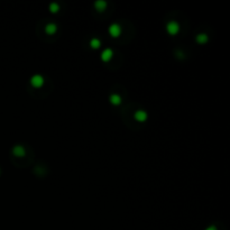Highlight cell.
Wrapping results in <instances>:
<instances>
[{"label":"cell","mask_w":230,"mask_h":230,"mask_svg":"<svg viewBox=\"0 0 230 230\" xmlns=\"http://www.w3.org/2000/svg\"><path fill=\"white\" fill-rule=\"evenodd\" d=\"M179 29H180L179 24L176 23V22H174V20H172V22H170V23L167 24V32L170 33L171 35H175L176 33L179 32Z\"/></svg>","instance_id":"cell-1"},{"label":"cell","mask_w":230,"mask_h":230,"mask_svg":"<svg viewBox=\"0 0 230 230\" xmlns=\"http://www.w3.org/2000/svg\"><path fill=\"white\" fill-rule=\"evenodd\" d=\"M30 82H32V84L34 85V87L39 88V87H42L43 83H44V78H43L42 75H39V74H36V75H34V76L32 78Z\"/></svg>","instance_id":"cell-2"},{"label":"cell","mask_w":230,"mask_h":230,"mask_svg":"<svg viewBox=\"0 0 230 230\" xmlns=\"http://www.w3.org/2000/svg\"><path fill=\"white\" fill-rule=\"evenodd\" d=\"M109 33L114 37H118L121 34V27H120L118 24H112L110 27H109Z\"/></svg>","instance_id":"cell-3"},{"label":"cell","mask_w":230,"mask_h":230,"mask_svg":"<svg viewBox=\"0 0 230 230\" xmlns=\"http://www.w3.org/2000/svg\"><path fill=\"white\" fill-rule=\"evenodd\" d=\"M13 152H14V155H16V156H24L25 155V148L23 146H20V145H17V146H15L13 148Z\"/></svg>","instance_id":"cell-4"},{"label":"cell","mask_w":230,"mask_h":230,"mask_svg":"<svg viewBox=\"0 0 230 230\" xmlns=\"http://www.w3.org/2000/svg\"><path fill=\"white\" fill-rule=\"evenodd\" d=\"M135 118H136V120H138V121H144V120H146V118H147V114L144 110H138L136 111V114H135Z\"/></svg>","instance_id":"cell-5"},{"label":"cell","mask_w":230,"mask_h":230,"mask_svg":"<svg viewBox=\"0 0 230 230\" xmlns=\"http://www.w3.org/2000/svg\"><path fill=\"white\" fill-rule=\"evenodd\" d=\"M111 56H112V51H111L110 48H106L105 51L102 52V54H101V57H102V60L103 61H109L111 59Z\"/></svg>","instance_id":"cell-6"},{"label":"cell","mask_w":230,"mask_h":230,"mask_svg":"<svg viewBox=\"0 0 230 230\" xmlns=\"http://www.w3.org/2000/svg\"><path fill=\"white\" fill-rule=\"evenodd\" d=\"M94 6H96V8H97L99 11H102V10L107 7V2L103 1V0H98V1H96Z\"/></svg>","instance_id":"cell-7"},{"label":"cell","mask_w":230,"mask_h":230,"mask_svg":"<svg viewBox=\"0 0 230 230\" xmlns=\"http://www.w3.org/2000/svg\"><path fill=\"white\" fill-rule=\"evenodd\" d=\"M56 32V25L55 24H48L46 26V33L47 34H54Z\"/></svg>","instance_id":"cell-8"},{"label":"cell","mask_w":230,"mask_h":230,"mask_svg":"<svg viewBox=\"0 0 230 230\" xmlns=\"http://www.w3.org/2000/svg\"><path fill=\"white\" fill-rule=\"evenodd\" d=\"M110 101L111 103H114V105H119L120 102H121V99H120V97L118 94H111Z\"/></svg>","instance_id":"cell-9"},{"label":"cell","mask_w":230,"mask_h":230,"mask_svg":"<svg viewBox=\"0 0 230 230\" xmlns=\"http://www.w3.org/2000/svg\"><path fill=\"white\" fill-rule=\"evenodd\" d=\"M197 41L200 43V44H203V43H206L208 41V36L206 34H199L198 36H197Z\"/></svg>","instance_id":"cell-10"},{"label":"cell","mask_w":230,"mask_h":230,"mask_svg":"<svg viewBox=\"0 0 230 230\" xmlns=\"http://www.w3.org/2000/svg\"><path fill=\"white\" fill-rule=\"evenodd\" d=\"M59 9H60V6L57 5L56 2H52L51 5H50V10L53 11V13H56Z\"/></svg>","instance_id":"cell-11"},{"label":"cell","mask_w":230,"mask_h":230,"mask_svg":"<svg viewBox=\"0 0 230 230\" xmlns=\"http://www.w3.org/2000/svg\"><path fill=\"white\" fill-rule=\"evenodd\" d=\"M91 46L93 48H97L100 46V41L98 39V38H92L91 39Z\"/></svg>","instance_id":"cell-12"},{"label":"cell","mask_w":230,"mask_h":230,"mask_svg":"<svg viewBox=\"0 0 230 230\" xmlns=\"http://www.w3.org/2000/svg\"><path fill=\"white\" fill-rule=\"evenodd\" d=\"M206 230H217V228L214 227V226H210V227H208Z\"/></svg>","instance_id":"cell-13"}]
</instances>
